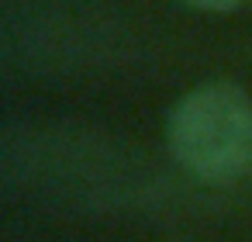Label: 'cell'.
Masks as SVG:
<instances>
[{
  "instance_id": "6da1fadb",
  "label": "cell",
  "mask_w": 252,
  "mask_h": 242,
  "mask_svg": "<svg viewBox=\"0 0 252 242\" xmlns=\"http://www.w3.org/2000/svg\"><path fill=\"white\" fill-rule=\"evenodd\" d=\"M173 159L200 183H235L252 173V97L228 80L183 94L166 118Z\"/></svg>"
},
{
  "instance_id": "7a4b0ae2",
  "label": "cell",
  "mask_w": 252,
  "mask_h": 242,
  "mask_svg": "<svg viewBox=\"0 0 252 242\" xmlns=\"http://www.w3.org/2000/svg\"><path fill=\"white\" fill-rule=\"evenodd\" d=\"M183 4L193 11H207V14H231L242 4H249V0H183Z\"/></svg>"
}]
</instances>
